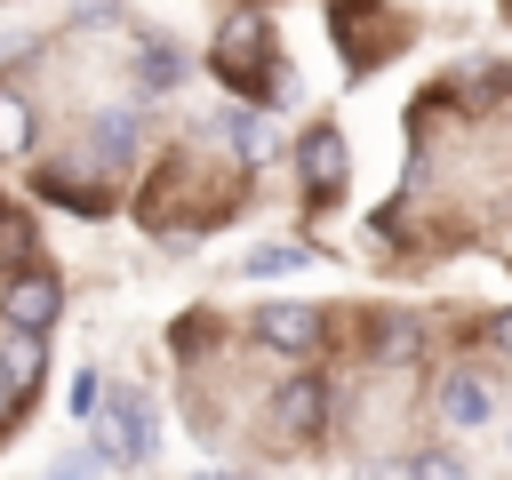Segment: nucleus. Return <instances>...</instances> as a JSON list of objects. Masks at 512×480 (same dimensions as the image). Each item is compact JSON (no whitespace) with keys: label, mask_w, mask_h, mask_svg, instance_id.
<instances>
[{"label":"nucleus","mask_w":512,"mask_h":480,"mask_svg":"<svg viewBox=\"0 0 512 480\" xmlns=\"http://www.w3.org/2000/svg\"><path fill=\"white\" fill-rule=\"evenodd\" d=\"M96 456H112V464H144L152 456V408L136 400V392H120V400H104L96 408Z\"/></svg>","instance_id":"obj_1"},{"label":"nucleus","mask_w":512,"mask_h":480,"mask_svg":"<svg viewBox=\"0 0 512 480\" xmlns=\"http://www.w3.org/2000/svg\"><path fill=\"white\" fill-rule=\"evenodd\" d=\"M272 424H280L288 448L320 440V424H328V376H288V384L272 392Z\"/></svg>","instance_id":"obj_2"},{"label":"nucleus","mask_w":512,"mask_h":480,"mask_svg":"<svg viewBox=\"0 0 512 480\" xmlns=\"http://www.w3.org/2000/svg\"><path fill=\"white\" fill-rule=\"evenodd\" d=\"M56 304H64V296H56V280H48V272H16V280H8V296H0V312H8V328H16V336H40V328L56 320Z\"/></svg>","instance_id":"obj_3"},{"label":"nucleus","mask_w":512,"mask_h":480,"mask_svg":"<svg viewBox=\"0 0 512 480\" xmlns=\"http://www.w3.org/2000/svg\"><path fill=\"white\" fill-rule=\"evenodd\" d=\"M320 328L328 320L312 304H256V344H272V352H312Z\"/></svg>","instance_id":"obj_4"},{"label":"nucleus","mask_w":512,"mask_h":480,"mask_svg":"<svg viewBox=\"0 0 512 480\" xmlns=\"http://www.w3.org/2000/svg\"><path fill=\"white\" fill-rule=\"evenodd\" d=\"M296 168H304V184H312V192H336V184H344V136H336L328 120H320V128H304Z\"/></svg>","instance_id":"obj_5"},{"label":"nucleus","mask_w":512,"mask_h":480,"mask_svg":"<svg viewBox=\"0 0 512 480\" xmlns=\"http://www.w3.org/2000/svg\"><path fill=\"white\" fill-rule=\"evenodd\" d=\"M488 408H496V400H488L480 376H440V416H448V424L472 432V424H488Z\"/></svg>","instance_id":"obj_6"},{"label":"nucleus","mask_w":512,"mask_h":480,"mask_svg":"<svg viewBox=\"0 0 512 480\" xmlns=\"http://www.w3.org/2000/svg\"><path fill=\"white\" fill-rule=\"evenodd\" d=\"M40 368H48L40 336H16V328H0V376H8L16 392H32V384H40Z\"/></svg>","instance_id":"obj_7"},{"label":"nucleus","mask_w":512,"mask_h":480,"mask_svg":"<svg viewBox=\"0 0 512 480\" xmlns=\"http://www.w3.org/2000/svg\"><path fill=\"white\" fill-rule=\"evenodd\" d=\"M88 152H96L104 168H120V160L136 152V120H128V112H96V128H88Z\"/></svg>","instance_id":"obj_8"},{"label":"nucleus","mask_w":512,"mask_h":480,"mask_svg":"<svg viewBox=\"0 0 512 480\" xmlns=\"http://www.w3.org/2000/svg\"><path fill=\"white\" fill-rule=\"evenodd\" d=\"M224 136H232V152H240V160H272V152H280L272 120H256V112H224Z\"/></svg>","instance_id":"obj_9"},{"label":"nucleus","mask_w":512,"mask_h":480,"mask_svg":"<svg viewBox=\"0 0 512 480\" xmlns=\"http://www.w3.org/2000/svg\"><path fill=\"white\" fill-rule=\"evenodd\" d=\"M24 144H32V104L16 88H0V160H16Z\"/></svg>","instance_id":"obj_10"},{"label":"nucleus","mask_w":512,"mask_h":480,"mask_svg":"<svg viewBox=\"0 0 512 480\" xmlns=\"http://www.w3.org/2000/svg\"><path fill=\"white\" fill-rule=\"evenodd\" d=\"M416 344H424V336H416V320H400V312H392V320H376V352H384V360H416Z\"/></svg>","instance_id":"obj_11"},{"label":"nucleus","mask_w":512,"mask_h":480,"mask_svg":"<svg viewBox=\"0 0 512 480\" xmlns=\"http://www.w3.org/2000/svg\"><path fill=\"white\" fill-rule=\"evenodd\" d=\"M240 272H248V280H256V272H304V248H288V240H280V248H256V256H240Z\"/></svg>","instance_id":"obj_12"},{"label":"nucleus","mask_w":512,"mask_h":480,"mask_svg":"<svg viewBox=\"0 0 512 480\" xmlns=\"http://www.w3.org/2000/svg\"><path fill=\"white\" fill-rule=\"evenodd\" d=\"M408 480H464V464H456L448 448H424V456L408 464Z\"/></svg>","instance_id":"obj_13"},{"label":"nucleus","mask_w":512,"mask_h":480,"mask_svg":"<svg viewBox=\"0 0 512 480\" xmlns=\"http://www.w3.org/2000/svg\"><path fill=\"white\" fill-rule=\"evenodd\" d=\"M40 480H96V448H72V456H56Z\"/></svg>","instance_id":"obj_14"},{"label":"nucleus","mask_w":512,"mask_h":480,"mask_svg":"<svg viewBox=\"0 0 512 480\" xmlns=\"http://www.w3.org/2000/svg\"><path fill=\"white\" fill-rule=\"evenodd\" d=\"M144 80L168 88V80H176V48H144Z\"/></svg>","instance_id":"obj_15"},{"label":"nucleus","mask_w":512,"mask_h":480,"mask_svg":"<svg viewBox=\"0 0 512 480\" xmlns=\"http://www.w3.org/2000/svg\"><path fill=\"white\" fill-rule=\"evenodd\" d=\"M72 408H80V416H96V408H104V392H96V376H80V384H72Z\"/></svg>","instance_id":"obj_16"},{"label":"nucleus","mask_w":512,"mask_h":480,"mask_svg":"<svg viewBox=\"0 0 512 480\" xmlns=\"http://www.w3.org/2000/svg\"><path fill=\"white\" fill-rule=\"evenodd\" d=\"M352 480H408V472H392V464H360Z\"/></svg>","instance_id":"obj_17"},{"label":"nucleus","mask_w":512,"mask_h":480,"mask_svg":"<svg viewBox=\"0 0 512 480\" xmlns=\"http://www.w3.org/2000/svg\"><path fill=\"white\" fill-rule=\"evenodd\" d=\"M488 336H496V352H512V312H496V328H488Z\"/></svg>","instance_id":"obj_18"}]
</instances>
